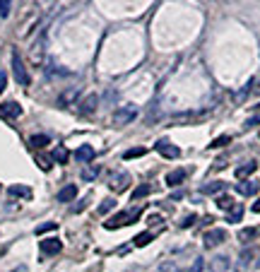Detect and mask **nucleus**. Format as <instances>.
<instances>
[{
	"label": "nucleus",
	"instance_id": "1",
	"mask_svg": "<svg viewBox=\"0 0 260 272\" xmlns=\"http://www.w3.org/2000/svg\"><path fill=\"white\" fill-rule=\"evenodd\" d=\"M142 214V209H130V212H121V214H116L114 219H109V222H104V226L106 229H118V226H126V224H132V222H137V217Z\"/></svg>",
	"mask_w": 260,
	"mask_h": 272
},
{
	"label": "nucleus",
	"instance_id": "2",
	"mask_svg": "<svg viewBox=\"0 0 260 272\" xmlns=\"http://www.w3.org/2000/svg\"><path fill=\"white\" fill-rule=\"evenodd\" d=\"M12 75H15L17 84H22V87L29 84V72L24 68V61H22L19 51H12Z\"/></svg>",
	"mask_w": 260,
	"mask_h": 272
},
{
	"label": "nucleus",
	"instance_id": "3",
	"mask_svg": "<svg viewBox=\"0 0 260 272\" xmlns=\"http://www.w3.org/2000/svg\"><path fill=\"white\" fill-rule=\"evenodd\" d=\"M260 251L258 248H246L239 258V270H248V268H258L260 260H258Z\"/></svg>",
	"mask_w": 260,
	"mask_h": 272
},
{
	"label": "nucleus",
	"instance_id": "4",
	"mask_svg": "<svg viewBox=\"0 0 260 272\" xmlns=\"http://www.w3.org/2000/svg\"><path fill=\"white\" fill-rule=\"evenodd\" d=\"M154 149L162 154V157H166V159H179L181 157V149L176 147V144H171L166 137H162V140H157V144H154Z\"/></svg>",
	"mask_w": 260,
	"mask_h": 272
},
{
	"label": "nucleus",
	"instance_id": "5",
	"mask_svg": "<svg viewBox=\"0 0 260 272\" xmlns=\"http://www.w3.org/2000/svg\"><path fill=\"white\" fill-rule=\"evenodd\" d=\"M227 241V231L224 229H212V231H207L205 236H202V246L205 248H217V246H222Z\"/></svg>",
	"mask_w": 260,
	"mask_h": 272
},
{
	"label": "nucleus",
	"instance_id": "6",
	"mask_svg": "<svg viewBox=\"0 0 260 272\" xmlns=\"http://www.w3.org/2000/svg\"><path fill=\"white\" fill-rule=\"evenodd\" d=\"M137 118V109L135 106H123V109H118L116 113H114V123L116 126H128Z\"/></svg>",
	"mask_w": 260,
	"mask_h": 272
},
{
	"label": "nucleus",
	"instance_id": "7",
	"mask_svg": "<svg viewBox=\"0 0 260 272\" xmlns=\"http://www.w3.org/2000/svg\"><path fill=\"white\" fill-rule=\"evenodd\" d=\"M128 183H130V174H126V171H114V174L109 176V186H111V191H116V193L126 191Z\"/></svg>",
	"mask_w": 260,
	"mask_h": 272
},
{
	"label": "nucleus",
	"instance_id": "8",
	"mask_svg": "<svg viewBox=\"0 0 260 272\" xmlns=\"http://www.w3.org/2000/svg\"><path fill=\"white\" fill-rule=\"evenodd\" d=\"M22 116V106L17 104V101H5V104H0V118L2 121H15V118H19Z\"/></svg>",
	"mask_w": 260,
	"mask_h": 272
},
{
	"label": "nucleus",
	"instance_id": "9",
	"mask_svg": "<svg viewBox=\"0 0 260 272\" xmlns=\"http://www.w3.org/2000/svg\"><path fill=\"white\" fill-rule=\"evenodd\" d=\"M39 248H41V256H58L63 251V241L61 239H44L39 243Z\"/></svg>",
	"mask_w": 260,
	"mask_h": 272
},
{
	"label": "nucleus",
	"instance_id": "10",
	"mask_svg": "<svg viewBox=\"0 0 260 272\" xmlns=\"http://www.w3.org/2000/svg\"><path fill=\"white\" fill-rule=\"evenodd\" d=\"M186 176H188L186 169H174V171L166 174V186H181L186 181Z\"/></svg>",
	"mask_w": 260,
	"mask_h": 272
},
{
	"label": "nucleus",
	"instance_id": "11",
	"mask_svg": "<svg viewBox=\"0 0 260 272\" xmlns=\"http://www.w3.org/2000/svg\"><path fill=\"white\" fill-rule=\"evenodd\" d=\"M260 188L258 181H241L239 186H236V191L241 193V195H246V198H251V195H256Z\"/></svg>",
	"mask_w": 260,
	"mask_h": 272
},
{
	"label": "nucleus",
	"instance_id": "12",
	"mask_svg": "<svg viewBox=\"0 0 260 272\" xmlns=\"http://www.w3.org/2000/svg\"><path fill=\"white\" fill-rule=\"evenodd\" d=\"M258 236H260V226H246V229L239 231V241H241V243H251V241H256Z\"/></svg>",
	"mask_w": 260,
	"mask_h": 272
},
{
	"label": "nucleus",
	"instance_id": "13",
	"mask_svg": "<svg viewBox=\"0 0 260 272\" xmlns=\"http://www.w3.org/2000/svg\"><path fill=\"white\" fill-rule=\"evenodd\" d=\"M75 157H77V161H82V164H89V161L94 159V147H92V144H82V147H77Z\"/></svg>",
	"mask_w": 260,
	"mask_h": 272
},
{
	"label": "nucleus",
	"instance_id": "14",
	"mask_svg": "<svg viewBox=\"0 0 260 272\" xmlns=\"http://www.w3.org/2000/svg\"><path fill=\"white\" fill-rule=\"evenodd\" d=\"M58 203H70V200H75L77 198V186H72V183H67L65 188H61L58 191Z\"/></svg>",
	"mask_w": 260,
	"mask_h": 272
},
{
	"label": "nucleus",
	"instance_id": "15",
	"mask_svg": "<svg viewBox=\"0 0 260 272\" xmlns=\"http://www.w3.org/2000/svg\"><path fill=\"white\" fill-rule=\"evenodd\" d=\"M7 193H10L12 198H22V200H29V198H32V188H29V186H10Z\"/></svg>",
	"mask_w": 260,
	"mask_h": 272
},
{
	"label": "nucleus",
	"instance_id": "16",
	"mask_svg": "<svg viewBox=\"0 0 260 272\" xmlns=\"http://www.w3.org/2000/svg\"><path fill=\"white\" fill-rule=\"evenodd\" d=\"M97 101H99V99H97V94L84 96V99L80 101V111H82V113H92V111L97 109Z\"/></svg>",
	"mask_w": 260,
	"mask_h": 272
},
{
	"label": "nucleus",
	"instance_id": "17",
	"mask_svg": "<svg viewBox=\"0 0 260 272\" xmlns=\"http://www.w3.org/2000/svg\"><path fill=\"white\" fill-rule=\"evenodd\" d=\"M256 169H258V164H256V161H248V164H244V166H239V169H236V178H244V181H246Z\"/></svg>",
	"mask_w": 260,
	"mask_h": 272
},
{
	"label": "nucleus",
	"instance_id": "18",
	"mask_svg": "<svg viewBox=\"0 0 260 272\" xmlns=\"http://www.w3.org/2000/svg\"><path fill=\"white\" fill-rule=\"evenodd\" d=\"M70 159V152L65 149L63 144H58L56 149H53V154H51V161H58V164H65Z\"/></svg>",
	"mask_w": 260,
	"mask_h": 272
},
{
	"label": "nucleus",
	"instance_id": "19",
	"mask_svg": "<svg viewBox=\"0 0 260 272\" xmlns=\"http://www.w3.org/2000/svg\"><path fill=\"white\" fill-rule=\"evenodd\" d=\"M224 188V181H212V183H205L202 188H200V193L202 195H212V193H219Z\"/></svg>",
	"mask_w": 260,
	"mask_h": 272
},
{
	"label": "nucleus",
	"instance_id": "20",
	"mask_svg": "<svg viewBox=\"0 0 260 272\" xmlns=\"http://www.w3.org/2000/svg\"><path fill=\"white\" fill-rule=\"evenodd\" d=\"M77 92H80L77 87H72V89L63 92V94H61V99H58V104H61V106H70V104L77 99Z\"/></svg>",
	"mask_w": 260,
	"mask_h": 272
},
{
	"label": "nucleus",
	"instance_id": "21",
	"mask_svg": "<svg viewBox=\"0 0 260 272\" xmlns=\"http://www.w3.org/2000/svg\"><path fill=\"white\" fill-rule=\"evenodd\" d=\"M241 217H244V207H241V205H234V207L229 209L227 222H229V224H239V222H241Z\"/></svg>",
	"mask_w": 260,
	"mask_h": 272
},
{
	"label": "nucleus",
	"instance_id": "22",
	"mask_svg": "<svg viewBox=\"0 0 260 272\" xmlns=\"http://www.w3.org/2000/svg\"><path fill=\"white\" fill-rule=\"evenodd\" d=\"M227 270H229V260L224 256H217L212 260V272H227Z\"/></svg>",
	"mask_w": 260,
	"mask_h": 272
},
{
	"label": "nucleus",
	"instance_id": "23",
	"mask_svg": "<svg viewBox=\"0 0 260 272\" xmlns=\"http://www.w3.org/2000/svg\"><path fill=\"white\" fill-rule=\"evenodd\" d=\"M51 142V137L49 135H32L29 137V144L34 147V149H41V147H46Z\"/></svg>",
	"mask_w": 260,
	"mask_h": 272
},
{
	"label": "nucleus",
	"instance_id": "24",
	"mask_svg": "<svg viewBox=\"0 0 260 272\" xmlns=\"http://www.w3.org/2000/svg\"><path fill=\"white\" fill-rule=\"evenodd\" d=\"M149 191H152V188H149L147 183H142V186H137V188L132 191V200H140V198H145V195H149Z\"/></svg>",
	"mask_w": 260,
	"mask_h": 272
},
{
	"label": "nucleus",
	"instance_id": "25",
	"mask_svg": "<svg viewBox=\"0 0 260 272\" xmlns=\"http://www.w3.org/2000/svg\"><path fill=\"white\" fill-rule=\"evenodd\" d=\"M152 239H154V236H152L149 231H142V234L135 236V246H147V243H152Z\"/></svg>",
	"mask_w": 260,
	"mask_h": 272
},
{
	"label": "nucleus",
	"instance_id": "26",
	"mask_svg": "<svg viewBox=\"0 0 260 272\" xmlns=\"http://www.w3.org/2000/svg\"><path fill=\"white\" fill-rule=\"evenodd\" d=\"M217 207H219V209H231V207H234V200H231L229 195H219V198H217Z\"/></svg>",
	"mask_w": 260,
	"mask_h": 272
},
{
	"label": "nucleus",
	"instance_id": "27",
	"mask_svg": "<svg viewBox=\"0 0 260 272\" xmlns=\"http://www.w3.org/2000/svg\"><path fill=\"white\" fill-rule=\"evenodd\" d=\"M145 152H147V149H145V147H132V149H128V152H126V154H123V159H126V161H128V159H135V157H142V154H145Z\"/></svg>",
	"mask_w": 260,
	"mask_h": 272
},
{
	"label": "nucleus",
	"instance_id": "28",
	"mask_svg": "<svg viewBox=\"0 0 260 272\" xmlns=\"http://www.w3.org/2000/svg\"><path fill=\"white\" fill-rule=\"evenodd\" d=\"M41 56H44V36L34 44V61H36V63H41Z\"/></svg>",
	"mask_w": 260,
	"mask_h": 272
},
{
	"label": "nucleus",
	"instance_id": "29",
	"mask_svg": "<svg viewBox=\"0 0 260 272\" xmlns=\"http://www.w3.org/2000/svg\"><path fill=\"white\" fill-rule=\"evenodd\" d=\"M97 176H99V169H97V166H92V169H84V171H82V181H94Z\"/></svg>",
	"mask_w": 260,
	"mask_h": 272
},
{
	"label": "nucleus",
	"instance_id": "30",
	"mask_svg": "<svg viewBox=\"0 0 260 272\" xmlns=\"http://www.w3.org/2000/svg\"><path fill=\"white\" fill-rule=\"evenodd\" d=\"M116 207V200H111V198H106L104 203L99 205V214H106V212H111Z\"/></svg>",
	"mask_w": 260,
	"mask_h": 272
},
{
	"label": "nucleus",
	"instance_id": "31",
	"mask_svg": "<svg viewBox=\"0 0 260 272\" xmlns=\"http://www.w3.org/2000/svg\"><path fill=\"white\" fill-rule=\"evenodd\" d=\"M46 231H56V224L49 222V224H39L36 226V234H46Z\"/></svg>",
	"mask_w": 260,
	"mask_h": 272
},
{
	"label": "nucleus",
	"instance_id": "32",
	"mask_svg": "<svg viewBox=\"0 0 260 272\" xmlns=\"http://www.w3.org/2000/svg\"><path fill=\"white\" fill-rule=\"evenodd\" d=\"M229 142H231V137H229V135H222V137H217V140H214L210 147H224V144H229Z\"/></svg>",
	"mask_w": 260,
	"mask_h": 272
},
{
	"label": "nucleus",
	"instance_id": "33",
	"mask_svg": "<svg viewBox=\"0 0 260 272\" xmlns=\"http://www.w3.org/2000/svg\"><path fill=\"white\" fill-rule=\"evenodd\" d=\"M36 164H39V169H44V171L51 169V159H46V157H36Z\"/></svg>",
	"mask_w": 260,
	"mask_h": 272
},
{
	"label": "nucleus",
	"instance_id": "34",
	"mask_svg": "<svg viewBox=\"0 0 260 272\" xmlns=\"http://www.w3.org/2000/svg\"><path fill=\"white\" fill-rule=\"evenodd\" d=\"M195 219H197L195 214H188V217H183V222H181V226H183V229H186V226H193V224H195Z\"/></svg>",
	"mask_w": 260,
	"mask_h": 272
},
{
	"label": "nucleus",
	"instance_id": "35",
	"mask_svg": "<svg viewBox=\"0 0 260 272\" xmlns=\"http://www.w3.org/2000/svg\"><path fill=\"white\" fill-rule=\"evenodd\" d=\"M10 7H12V2H10V0H0V15H7V12H10Z\"/></svg>",
	"mask_w": 260,
	"mask_h": 272
},
{
	"label": "nucleus",
	"instance_id": "36",
	"mask_svg": "<svg viewBox=\"0 0 260 272\" xmlns=\"http://www.w3.org/2000/svg\"><path fill=\"white\" fill-rule=\"evenodd\" d=\"M5 87H7V72H5V70H0V94L5 92Z\"/></svg>",
	"mask_w": 260,
	"mask_h": 272
},
{
	"label": "nucleus",
	"instance_id": "37",
	"mask_svg": "<svg viewBox=\"0 0 260 272\" xmlns=\"http://www.w3.org/2000/svg\"><path fill=\"white\" fill-rule=\"evenodd\" d=\"M202 265H205V263H202V258H197V260L193 263V268H191L188 272H202Z\"/></svg>",
	"mask_w": 260,
	"mask_h": 272
},
{
	"label": "nucleus",
	"instance_id": "38",
	"mask_svg": "<svg viewBox=\"0 0 260 272\" xmlns=\"http://www.w3.org/2000/svg\"><path fill=\"white\" fill-rule=\"evenodd\" d=\"M248 126H260V113L253 116V118H248Z\"/></svg>",
	"mask_w": 260,
	"mask_h": 272
},
{
	"label": "nucleus",
	"instance_id": "39",
	"mask_svg": "<svg viewBox=\"0 0 260 272\" xmlns=\"http://www.w3.org/2000/svg\"><path fill=\"white\" fill-rule=\"evenodd\" d=\"M253 92H256V94H260V77H258V80H253Z\"/></svg>",
	"mask_w": 260,
	"mask_h": 272
},
{
	"label": "nucleus",
	"instance_id": "40",
	"mask_svg": "<svg viewBox=\"0 0 260 272\" xmlns=\"http://www.w3.org/2000/svg\"><path fill=\"white\" fill-rule=\"evenodd\" d=\"M82 207H84V200H82V203H77V205H75V207H72V212H80Z\"/></svg>",
	"mask_w": 260,
	"mask_h": 272
},
{
	"label": "nucleus",
	"instance_id": "41",
	"mask_svg": "<svg viewBox=\"0 0 260 272\" xmlns=\"http://www.w3.org/2000/svg\"><path fill=\"white\" fill-rule=\"evenodd\" d=\"M253 212H260V200L256 205H253Z\"/></svg>",
	"mask_w": 260,
	"mask_h": 272
},
{
	"label": "nucleus",
	"instance_id": "42",
	"mask_svg": "<svg viewBox=\"0 0 260 272\" xmlns=\"http://www.w3.org/2000/svg\"><path fill=\"white\" fill-rule=\"evenodd\" d=\"M12 272H24V268H17V270H12Z\"/></svg>",
	"mask_w": 260,
	"mask_h": 272
},
{
	"label": "nucleus",
	"instance_id": "43",
	"mask_svg": "<svg viewBox=\"0 0 260 272\" xmlns=\"http://www.w3.org/2000/svg\"><path fill=\"white\" fill-rule=\"evenodd\" d=\"M176 272H188V270H176Z\"/></svg>",
	"mask_w": 260,
	"mask_h": 272
},
{
	"label": "nucleus",
	"instance_id": "44",
	"mask_svg": "<svg viewBox=\"0 0 260 272\" xmlns=\"http://www.w3.org/2000/svg\"><path fill=\"white\" fill-rule=\"evenodd\" d=\"M0 191H2V186H0Z\"/></svg>",
	"mask_w": 260,
	"mask_h": 272
}]
</instances>
